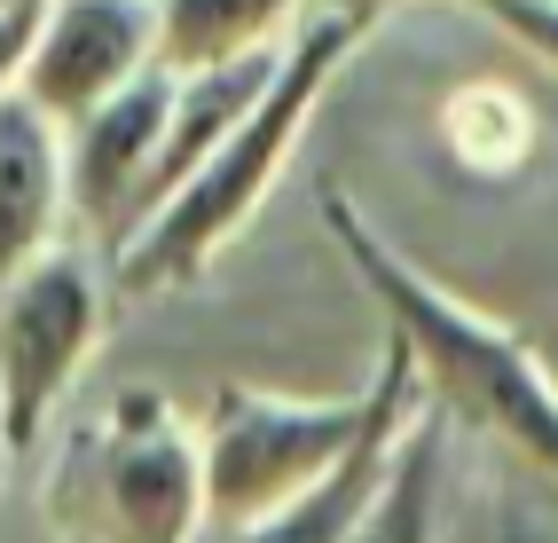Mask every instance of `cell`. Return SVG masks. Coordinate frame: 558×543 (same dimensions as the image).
<instances>
[{
    "label": "cell",
    "mask_w": 558,
    "mask_h": 543,
    "mask_svg": "<svg viewBox=\"0 0 558 543\" xmlns=\"http://www.w3.org/2000/svg\"><path fill=\"white\" fill-rule=\"evenodd\" d=\"M480 9H488V0H480Z\"/></svg>",
    "instance_id": "e0dca14e"
},
{
    "label": "cell",
    "mask_w": 558,
    "mask_h": 543,
    "mask_svg": "<svg viewBox=\"0 0 558 543\" xmlns=\"http://www.w3.org/2000/svg\"><path fill=\"white\" fill-rule=\"evenodd\" d=\"M63 543H197L205 535V449L173 394L126 386L71 442L56 473Z\"/></svg>",
    "instance_id": "3957f363"
},
{
    "label": "cell",
    "mask_w": 558,
    "mask_h": 543,
    "mask_svg": "<svg viewBox=\"0 0 558 543\" xmlns=\"http://www.w3.org/2000/svg\"><path fill=\"white\" fill-rule=\"evenodd\" d=\"M347 543H449V418L433 402L409 418L386 481L347 528Z\"/></svg>",
    "instance_id": "30bf717a"
},
{
    "label": "cell",
    "mask_w": 558,
    "mask_h": 543,
    "mask_svg": "<svg viewBox=\"0 0 558 543\" xmlns=\"http://www.w3.org/2000/svg\"><path fill=\"white\" fill-rule=\"evenodd\" d=\"M102 323H110V276L71 237L0 283V433L16 457L40 449V433L71 402L87 354L102 347Z\"/></svg>",
    "instance_id": "5b68a950"
},
{
    "label": "cell",
    "mask_w": 558,
    "mask_h": 543,
    "mask_svg": "<svg viewBox=\"0 0 558 543\" xmlns=\"http://www.w3.org/2000/svg\"><path fill=\"white\" fill-rule=\"evenodd\" d=\"M315 0H158V63L213 71L244 56H276Z\"/></svg>",
    "instance_id": "8fae6325"
},
{
    "label": "cell",
    "mask_w": 558,
    "mask_h": 543,
    "mask_svg": "<svg viewBox=\"0 0 558 543\" xmlns=\"http://www.w3.org/2000/svg\"><path fill=\"white\" fill-rule=\"evenodd\" d=\"M496 543H504V535H496Z\"/></svg>",
    "instance_id": "ac0fdd59"
},
{
    "label": "cell",
    "mask_w": 558,
    "mask_h": 543,
    "mask_svg": "<svg viewBox=\"0 0 558 543\" xmlns=\"http://www.w3.org/2000/svg\"><path fill=\"white\" fill-rule=\"evenodd\" d=\"M378 394L369 378L354 394H268V386H213L197 410L205 449V512L213 520H259L307 496L323 473H339L362 442Z\"/></svg>",
    "instance_id": "277c9868"
},
{
    "label": "cell",
    "mask_w": 558,
    "mask_h": 543,
    "mask_svg": "<svg viewBox=\"0 0 558 543\" xmlns=\"http://www.w3.org/2000/svg\"><path fill=\"white\" fill-rule=\"evenodd\" d=\"M150 63H158V0H40V32H32L16 95L40 102L56 126H71Z\"/></svg>",
    "instance_id": "52a82bcc"
},
{
    "label": "cell",
    "mask_w": 558,
    "mask_h": 543,
    "mask_svg": "<svg viewBox=\"0 0 558 543\" xmlns=\"http://www.w3.org/2000/svg\"><path fill=\"white\" fill-rule=\"evenodd\" d=\"M369 394H378V410H369L362 442L347 449L339 473H323L307 496H291L283 512H259V520H205L197 543H347V528L362 520V504L378 496L386 464L401 449L409 418L425 410V386H417V362L401 354V339H386L378 371H369Z\"/></svg>",
    "instance_id": "ba28073f"
},
{
    "label": "cell",
    "mask_w": 558,
    "mask_h": 543,
    "mask_svg": "<svg viewBox=\"0 0 558 543\" xmlns=\"http://www.w3.org/2000/svg\"><path fill=\"white\" fill-rule=\"evenodd\" d=\"M9 464H16V449H9V433H0V488H9Z\"/></svg>",
    "instance_id": "2e32d148"
},
{
    "label": "cell",
    "mask_w": 558,
    "mask_h": 543,
    "mask_svg": "<svg viewBox=\"0 0 558 543\" xmlns=\"http://www.w3.org/2000/svg\"><path fill=\"white\" fill-rule=\"evenodd\" d=\"M362 32L347 9H315L300 16V32L283 40L268 87H259V102L229 126V142L181 181V190L142 221L119 252H110V276H119V292L134 300H158V292H181V283H197L220 252H229L252 213L276 197V181L291 166V150H300V134L315 126V111L330 102V87H339V71L354 63Z\"/></svg>",
    "instance_id": "7a4b0ae2"
},
{
    "label": "cell",
    "mask_w": 558,
    "mask_h": 543,
    "mask_svg": "<svg viewBox=\"0 0 558 543\" xmlns=\"http://www.w3.org/2000/svg\"><path fill=\"white\" fill-rule=\"evenodd\" d=\"M71 229L63 126L24 95H0V283L32 268Z\"/></svg>",
    "instance_id": "9c48e42d"
},
{
    "label": "cell",
    "mask_w": 558,
    "mask_h": 543,
    "mask_svg": "<svg viewBox=\"0 0 558 543\" xmlns=\"http://www.w3.org/2000/svg\"><path fill=\"white\" fill-rule=\"evenodd\" d=\"M323 221L354 283L378 300L386 339H401V354L417 362L425 402L480 425L519 464L558 481V378L543 371V354L519 331H504L496 315H480L472 300H457L440 276H425L347 190H323Z\"/></svg>",
    "instance_id": "6da1fadb"
},
{
    "label": "cell",
    "mask_w": 558,
    "mask_h": 543,
    "mask_svg": "<svg viewBox=\"0 0 558 543\" xmlns=\"http://www.w3.org/2000/svg\"><path fill=\"white\" fill-rule=\"evenodd\" d=\"M440 142H449V158L464 173H519L535 150V119L527 102H519L511 87H457L449 111H440Z\"/></svg>",
    "instance_id": "7c38bea8"
},
{
    "label": "cell",
    "mask_w": 558,
    "mask_h": 543,
    "mask_svg": "<svg viewBox=\"0 0 558 543\" xmlns=\"http://www.w3.org/2000/svg\"><path fill=\"white\" fill-rule=\"evenodd\" d=\"M166 111H173V71L150 63L142 80H126L119 95H102L87 119L63 126L71 221L95 229L110 252L142 229V205H150V166H158V142H166Z\"/></svg>",
    "instance_id": "8992f818"
},
{
    "label": "cell",
    "mask_w": 558,
    "mask_h": 543,
    "mask_svg": "<svg viewBox=\"0 0 558 543\" xmlns=\"http://www.w3.org/2000/svg\"><path fill=\"white\" fill-rule=\"evenodd\" d=\"M323 9H347L354 24H378V16H393L401 0H323Z\"/></svg>",
    "instance_id": "9a60e30c"
},
{
    "label": "cell",
    "mask_w": 558,
    "mask_h": 543,
    "mask_svg": "<svg viewBox=\"0 0 558 543\" xmlns=\"http://www.w3.org/2000/svg\"><path fill=\"white\" fill-rule=\"evenodd\" d=\"M32 32H40V0H0V95H16V87H24Z\"/></svg>",
    "instance_id": "5bb4252c"
},
{
    "label": "cell",
    "mask_w": 558,
    "mask_h": 543,
    "mask_svg": "<svg viewBox=\"0 0 558 543\" xmlns=\"http://www.w3.org/2000/svg\"><path fill=\"white\" fill-rule=\"evenodd\" d=\"M488 16L511 32L519 48H535L558 71V0H488Z\"/></svg>",
    "instance_id": "4fadbf2b"
}]
</instances>
